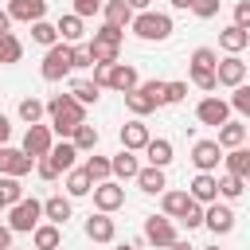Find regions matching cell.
Segmentation results:
<instances>
[{
    "mask_svg": "<svg viewBox=\"0 0 250 250\" xmlns=\"http://www.w3.org/2000/svg\"><path fill=\"white\" fill-rule=\"evenodd\" d=\"M47 117H51V133H59L62 141H70V133L86 121V105L74 102L70 94H59L47 102Z\"/></svg>",
    "mask_w": 250,
    "mask_h": 250,
    "instance_id": "obj_1",
    "label": "cell"
},
{
    "mask_svg": "<svg viewBox=\"0 0 250 250\" xmlns=\"http://www.w3.org/2000/svg\"><path fill=\"white\" fill-rule=\"evenodd\" d=\"M129 27H133V35H137V39L160 43V39H168V35H172V16H168V12H152V8H148V12H137Z\"/></svg>",
    "mask_w": 250,
    "mask_h": 250,
    "instance_id": "obj_2",
    "label": "cell"
},
{
    "mask_svg": "<svg viewBox=\"0 0 250 250\" xmlns=\"http://www.w3.org/2000/svg\"><path fill=\"white\" fill-rule=\"evenodd\" d=\"M70 70H74V43H62V39H59L55 47H47L39 74H43L47 82H62Z\"/></svg>",
    "mask_w": 250,
    "mask_h": 250,
    "instance_id": "obj_3",
    "label": "cell"
},
{
    "mask_svg": "<svg viewBox=\"0 0 250 250\" xmlns=\"http://www.w3.org/2000/svg\"><path fill=\"white\" fill-rule=\"evenodd\" d=\"M39 223H43V203H39L35 195H31V199L23 195L20 203H12V207H8V227H12L16 234H31Z\"/></svg>",
    "mask_w": 250,
    "mask_h": 250,
    "instance_id": "obj_4",
    "label": "cell"
},
{
    "mask_svg": "<svg viewBox=\"0 0 250 250\" xmlns=\"http://www.w3.org/2000/svg\"><path fill=\"white\" fill-rule=\"evenodd\" d=\"M51 145H55V137H51V125H43V121H35V125H27V133H23V152L31 156V160H39V156H47L51 152Z\"/></svg>",
    "mask_w": 250,
    "mask_h": 250,
    "instance_id": "obj_5",
    "label": "cell"
},
{
    "mask_svg": "<svg viewBox=\"0 0 250 250\" xmlns=\"http://www.w3.org/2000/svg\"><path fill=\"white\" fill-rule=\"evenodd\" d=\"M35 168V160L23 152V148H12V145H0V176H16L23 180L27 172Z\"/></svg>",
    "mask_w": 250,
    "mask_h": 250,
    "instance_id": "obj_6",
    "label": "cell"
},
{
    "mask_svg": "<svg viewBox=\"0 0 250 250\" xmlns=\"http://www.w3.org/2000/svg\"><path fill=\"white\" fill-rule=\"evenodd\" d=\"M94 207L105 211V215H113L117 207H125V188H121L117 180H102V184H94Z\"/></svg>",
    "mask_w": 250,
    "mask_h": 250,
    "instance_id": "obj_7",
    "label": "cell"
},
{
    "mask_svg": "<svg viewBox=\"0 0 250 250\" xmlns=\"http://www.w3.org/2000/svg\"><path fill=\"white\" fill-rule=\"evenodd\" d=\"M203 227H207L211 234H230V230H234V211L215 199V203H207V211H203Z\"/></svg>",
    "mask_w": 250,
    "mask_h": 250,
    "instance_id": "obj_8",
    "label": "cell"
},
{
    "mask_svg": "<svg viewBox=\"0 0 250 250\" xmlns=\"http://www.w3.org/2000/svg\"><path fill=\"white\" fill-rule=\"evenodd\" d=\"M195 117H199L203 125H215V129H219L223 121H230V102H223V98L211 94V98H203V102L195 105Z\"/></svg>",
    "mask_w": 250,
    "mask_h": 250,
    "instance_id": "obj_9",
    "label": "cell"
},
{
    "mask_svg": "<svg viewBox=\"0 0 250 250\" xmlns=\"http://www.w3.org/2000/svg\"><path fill=\"white\" fill-rule=\"evenodd\" d=\"M219 160H223V145H219V141H195V145H191V164H195L199 172H215Z\"/></svg>",
    "mask_w": 250,
    "mask_h": 250,
    "instance_id": "obj_10",
    "label": "cell"
},
{
    "mask_svg": "<svg viewBox=\"0 0 250 250\" xmlns=\"http://www.w3.org/2000/svg\"><path fill=\"white\" fill-rule=\"evenodd\" d=\"M145 238H148L152 246H168V242H176L180 234H176V227H172L168 215H148V219H145Z\"/></svg>",
    "mask_w": 250,
    "mask_h": 250,
    "instance_id": "obj_11",
    "label": "cell"
},
{
    "mask_svg": "<svg viewBox=\"0 0 250 250\" xmlns=\"http://www.w3.org/2000/svg\"><path fill=\"white\" fill-rule=\"evenodd\" d=\"M215 78H219V86H238V82H246V62L238 59V55H227V59H219L215 62Z\"/></svg>",
    "mask_w": 250,
    "mask_h": 250,
    "instance_id": "obj_12",
    "label": "cell"
},
{
    "mask_svg": "<svg viewBox=\"0 0 250 250\" xmlns=\"http://www.w3.org/2000/svg\"><path fill=\"white\" fill-rule=\"evenodd\" d=\"M188 195H191L195 203H215V199H219V176L195 172V180L188 184Z\"/></svg>",
    "mask_w": 250,
    "mask_h": 250,
    "instance_id": "obj_13",
    "label": "cell"
},
{
    "mask_svg": "<svg viewBox=\"0 0 250 250\" xmlns=\"http://www.w3.org/2000/svg\"><path fill=\"white\" fill-rule=\"evenodd\" d=\"M4 12H8L12 20H20V23H35V20L47 16V0H8Z\"/></svg>",
    "mask_w": 250,
    "mask_h": 250,
    "instance_id": "obj_14",
    "label": "cell"
},
{
    "mask_svg": "<svg viewBox=\"0 0 250 250\" xmlns=\"http://www.w3.org/2000/svg\"><path fill=\"white\" fill-rule=\"evenodd\" d=\"M121 148H129V152H141L145 145H148V125L141 121V117H133V121H125L121 125Z\"/></svg>",
    "mask_w": 250,
    "mask_h": 250,
    "instance_id": "obj_15",
    "label": "cell"
},
{
    "mask_svg": "<svg viewBox=\"0 0 250 250\" xmlns=\"http://www.w3.org/2000/svg\"><path fill=\"white\" fill-rule=\"evenodd\" d=\"M86 238H90V242H113V238H117V227H113V219H109L105 211L90 215V219H86Z\"/></svg>",
    "mask_w": 250,
    "mask_h": 250,
    "instance_id": "obj_16",
    "label": "cell"
},
{
    "mask_svg": "<svg viewBox=\"0 0 250 250\" xmlns=\"http://www.w3.org/2000/svg\"><path fill=\"white\" fill-rule=\"evenodd\" d=\"M137 86H141V74H137V66H129V62H113L109 90H121V94H129V90H137Z\"/></svg>",
    "mask_w": 250,
    "mask_h": 250,
    "instance_id": "obj_17",
    "label": "cell"
},
{
    "mask_svg": "<svg viewBox=\"0 0 250 250\" xmlns=\"http://www.w3.org/2000/svg\"><path fill=\"white\" fill-rule=\"evenodd\" d=\"M133 180H137V188H141L145 195H160V191L168 188V180H164V168H156V164L141 168V172H137Z\"/></svg>",
    "mask_w": 250,
    "mask_h": 250,
    "instance_id": "obj_18",
    "label": "cell"
},
{
    "mask_svg": "<svg viewBox=\"0 0 250 250\" xmlns=\"http://www.w3.org/2000/svg\"><path fill=\"white\" fill-rule=\"evenodd\" d=\"M31 242H35V250H59L62 246V227L59 223H39L31 230Z\"/></svg>",
    "mask_w": 250,
    "mask_h": 250,
    "instance_id": "obj_19",
    "label": "cell"
},
{
    "mask_svg": "<svg viewBox=\"0 0 250 250\" xmlns=\"http://www.w3.org/2000/svg\"><path fill=\"white\" fill-rule=\"evenodd\" d=\"M219 47H223L227 55H238L242 47H250V31H242L238 23H230V27L219 31Z\"/></svg>",
    "mask_w": 250,
    "mask_h": 250,
    "instance_id": "obj_20",
    "label": "cell"
},
{
    "mask_svg": "<svg viewBox=\"0 0 250 250\" xmlns=\"http://www.w3.org/2000/svg\"><path fill=\"white\" fill-rule=\"evenodd\" d=\"M145 156H148V164H156V168H168V164H172V141H168V137H148V145H145Z\"/></svg>",
    "mask_w": 250,
    "mask_h": 250,
    "instance_id": "obj_21",
    "label": "cell"
},
{
    "mask_svg": "<svg viewBox=\"0 0 250 250\" xmlns=\"http://www.w3.org/2000/svg\"><path fill=\"white\" fill-rule=\"evenodd\" d=\"M102 16H105V23H113V27H129L137 12H133L125 0H105V4H102Z\"/></svg>",
    "mask_w": 250,
    "mask_h": 250,
    "instance_id": "obj_22",
    "label": "cell"
},
{
    "mask_svg": "<svg viewBox=\"0 0 250 250\" xmlns=\"http://www.w3.org/2000/svg\"><path fill=\"white\" fill-rule=\"evenodd\" d=\"M51 164L59 168V172H70L74 168V160H78V148H74V141H59V145H51Z\"/></svg>",
    "mask_w": 250,
    "mask_h": 250,
    "instance_id": "obj_23",
    "label": "cell"
},
{
    "mask_svg": "<svg viewBox=\"0 0 250 250\" xmlns=\"http://www.w3.org/2000/svg\"><path fill=\"white\" fill-rule=\"evenodd\" d=\"M160 207H164L168 219H180V215L191 207V195H188V191H168V188H164V191H160Z\"/></svg>",
    "mask_w": 250,
    "mask_h": 250,
    "instance_id": "obj_24",
    "label": "cell"
},
{
    "mask_svg": "<svg viewBox=\"0 0 250 250\" xmlns=\"http://www.w3.org/2000/svg\"><path fill=\"white\" fill-rule=\"evenodd\" d=\"M43 219L62 227V223L70 219V195H51V199H43Z\"/></svg>",
    "mask_w": 250,
    "mask_h": 250,
    "instance_id": "obj_25",
    "label": "cell"
},
{
    "mask_svg": "<svg viewBox=\"0 0 250 250\" xmlns=\"http://www.w3.org/2000/svg\"><path fill=\"white\" fill-rule=\"evenodd\" d=\"M90 191H94L90 172H86V168H70V172H66V195L78 199V195H90Z\"/></svg>",
    "mask_w": 250,
    "mask_h": 250,
    "instance_id": "obj_26",
    "label": "cell"
},
{
    "mask_svg": "<svg viewBox=\"0 0 250 250\" xmlns=\"http://www.w3.org/2000/svg\"><path fill=\"white\" fill-rule=\"evenodd\" d=\"M223 164H227V172H234V176H242V180H250V148H230V152H223Z\"/></svg>",
    "mask_w": 250,
    "mask_h": 250,
    "instance_id": "obj_27",
    "label": "cell"
},
{
    "mask_svg": "<svg viewBox=\"0 0 250 250\" xmlns=\"http://www.w3.org/2000/svg\"><path fill=\"white\" fill-rule=\"evenodd\" d=\"M125 109H129L133 117H145V113H152V109H160V105H156V102L137 86V90H129V94H125Z\"/></svg>",
    "mask_w": 250,
    "mask_h": 250,
    "instance_id": "obj_28",
    "label": "cell"
},
{
    "mask_svg": "<svg viewBox=\"0 0 250 250\" xmlns=\"http://www.w3.org/2000/svg\"><path fill=\"white\" fill-rule=\"evenodd\" d=\"M109 164H113V176H117V180H133V176L141 172V164H137V156H133L129 148H121L117 156H109Z\"/></svg>",
    "mask_w": 250,
    "mask_h": 250,
    "instance_id": "obj_29",
    "label": "cell"
},
{
    "mask_svg": "<svg viewBox=\"0 0 250 250\" xmlns=\"http://www.w3.org/2000/svg\"><path fill=\"white\" fill-rule=\"evenodd\" d=\"M55 27H59V39H62V43H78V39L86 35V31H82V16H74V12H70V16H59Z\"/></svg>",
    "mask_w": 250,
    "mask_h": 250,
    "instance_id": "obj_30",
    "label": "cell"
},
{
    "mask_svg": "<svg viewBox=\"0 0 250 250\" xmlns=\"http://www.w3.org/2000/svg\"><path fill=\"white\" fill-rule=\"evenodd\" d=\"M242 141H246V125L242 121H223L219 125V145L223 148H238Z\"/></svg>",
    "mask_w": 250,
    "mask_h": 250,
    "instance_id": "obj_31",
    "label": "cell"
},
{
    "mask_svg": "<svg viewBox=\"0 0 250 250\" xmlns=\"http://www.w3.org/2000/svg\"><path fill=\"white\" fill-rule=\"evenodd\" d=\"M23 59V43L12 35V31H4L0 35V66H12V62H20Z\"/></svg>",
    "mask_w": 250,
    "mask_h": 250,
    "instance_id": "obj_32",
    "label": "cell"
},
{
    "mask_svg": "<svg viewBox=\"0 0 250 250\" xmlns=\"http://www.w3.org/2000/svg\"><path fill=\"white\" fill-rule=\"evenodd\" d=\"M98 90H102V86H94L90 78H74V82H70V98L82 102V105H94V102H98Z\"/></svg>",
    "mask_w": 250,
    "mask_h": 250,
    "instance_id": "obj_33",
    "label": "cell"
},
{
    "mask_svg": "<svg viewBox=\"0 0 250 250\" xmlns=\"http://www.w3.org/2000/svg\"><path fill=\"white\" fill-rule=\"evenodd\" d=\"M70 141H74V148H78V152H94V148H98V129L82 121V125L70 133Z\"/></svg>",
    "mask_w": 250,
    "mask_h": 250,
    "instance_id": "obj_34",
    "label": "cell"
},
{
    "mask_svg": "<svg viewBox=\"0 0 250 250\" xmlns=\"http://www.w3.org/2000/svg\"><path fill=\"white\" fill-rule=\"evenodd\" d=\"M242 191H246V180L242 176H234V172H223L219 176V195L223 199H238Z\"/></svg>",
    "mask_w": 250,
    "mask_h": 250,
    "instance_id": "obj_35",
    "label": "cell"
},
{
    "mask_svg": "<svg viewBox=\"0 0 250 250\" xmlns=\"http://www.w3.org/2000/svg\"><path fill=\"white\" fill-rule=\"evenodd\" d=\"M31 39L43 43V47H55V43H59V27L47 23V20H35V23H31Z\"/></svg>",
    "mask_w": 250,
    "mask_h": 250,
    "instance_id": "obj_36",
    "label": "cell"
},
{
    "mask_svg": "<svg viewBox=\"0 0 250 250\" xmlns=\"http://www.w3.org/2000/svg\"><path fill=\"white\" fill-rule=\"evenodd\" d=\"M82 168L90 172V180H94V184H102V180H109V176H113V164H109V156H90Z\"/></svg>",
    "mask_w": 250,
    "mask_h": 250,
    "instance_id": "obj_37",
    "label": "cell"
},
{
    "mask_svg": "<svg viewBox=\"0 0 250 250\" xmlns=\"http://www.w3.org/2000/svg\"><path fill=\"white\" fill-rule=\"evenodd\" d=\"M43 113H47V105H43L39 98H23V102H20V121L35 125V121H43Z\"/></svg>",
    "mask_w": 250,
    "mask_h": 250,
    "instance_id": "obj_38",
    "label": "cell"
},
{
    "mask_svg": "<svg viewBox=\"0 0 250 250\" xmlns=\"http://www.w3.org/2000/svg\"><path fill=\"white\" fill-rule=\"evenodd\" d=\"M86 47H90L94 62H117V55H121V47H113V43H98V39H90Z\"/></svg>",
    "mask_w": 250,
    "mask_h": 250,
    "instance_id": "obj_39",
    "label": "cell"
},
{
    "mask_svg": "<svg viewBox=\"0 0 250 250\" xmlns=\"http://www.w3.org/2000/svg\"><path fill=\"white\" fill-rule=\"evenodd\" d=\"M0 195H4V203L12 207V203L23 199V184H20L16 176H0Z\"/></svg>",
    "mask_w": 250,
    "mask_h": 250,
    "instance_id": "obj_40",
    "label": "cell"
},
{
    "mask_svg": "<svg viewBox=\"0 0 250 250\" xmlns=\"http://www.w3.org/2000/svg\"><path fill=\"white\" fill-rule=\"evenodd\" d=\"M215 62H219V55L211 47H195L191 51V70H215Z\"/></svg>",
    "mask_w": 250,
    "mask_h": 250,
    "instance_id": "obj_41",
    "label": "cell"
},
{
    "mask_svg": "<svg viewBox=\"0 0 250 250\" xmlns=\"http://www.w3.org/2000/svg\"><path fill=\"white\" fill-rule=\"evenodd\" d=\"M94 39H98V43H113V47H121V43H125V27H113V23H102V27L94 31Z\"/></svg>",
    "mask_w": 250,
    "mask_h": 250,
    "instance_id": "obj_42",
    "label": "cell"
},
{
    "mask_svg": "<svg viewBox=\"0 0 250 250\" xmlns=\"http://www.w3.org/2000/svg\"><path fill=\"white\" fill-rule=\"evenodd\" d=\"M230 109H238L242 117H250V86H246V82L234 86V94H230Z\"/></svg>",
    "mask_w": 250,
    "mask_h": 250,
    "instance_id": "obj_43",
    "label": "cell"
},
{
    "mask_svg": "<svg viewBox=\"0 0 250 250\" xmlns=\"http://www.w3.org/2000/svg\"><path fill=\"white\" fill-rule=\"evenodd\" d=\"M188 98V82H164V105H180Z\"/></svg>",
    "mask_w": 250,
    "mask_h": 250,
    "instance_id": "obj_44",
    "label": "cell"
},
{
    "mask_svg": "<svg viewBox=\"0 0 250 250\" xmlns=\"http://www.w3.org/2000/svg\"><path fill=\"white\" fill-rule=\"evenodd\" d=\"M191 86H199V90H219V78H215V70H191Z\"/></svg>",
    "mask_w": 250,
    "mask_h": 250,
    "instance_id": "obj_45",
    "label": "cell"
},
{
    "mask_svg": "<svg viewBox=\"0 0 250 250\" xmlns=\"http://www.w3.org/2000/svg\"><path fill=\"white\" fill-rule=\"evenodd\" d=\"M180 223H184L188 230H195V227H203V203H195V199H191V207H188V211L180 215Z\"/></svg>",
    "mask_w": 250,
    "mask_h": 250,
    "instance_id": "obj_46",
    "label": "cell"
},
{
    "mask_svg": "<svg viewBox=\"0 0 250 250\" xmlns=\"http://www.w3.org/2000/svg\"><path fill=\"white\" fill-rule=\"evenodd\" d=\"M35 172H39V180H47V184L62 176V172H59V168L51 164V156H39V160H35Z\"/></svg>",
    "mask_w": 250,
    "mask_h": 250,
    "instance_id": "obj_47",
    "label": "cell"
},
{
    "mask_svg": "<svg viewBox=\"0 0 250 250\" xmlns=\"http://www.w3.org/2000/svg\"><path fill=\"white\" fill-rule=\"evenodd\" d=\"M191 12L199 20H211V16H219V0H191Z\"/></svg>",
    "mask_w": 250,
    "mask_h": 250,
    "instance_id": "obj_48",
    "label": "cell"
},
{
    "mask_svg": "<svg viewBox=\"0 0 250 250\" xmlns=\"http://www.w3.org/2000/svg\"><path fill=\"white\" fill-rule=\"evenodd\" d=\"M109 74H113V62H94V78H90V82L105 90V86H109Z\"/></svg>",
    "mask_w": 250,
    "mask_h": 250,
    "instance_id": "obj_49",
    "label": "cell"
},
{
    "mask_svg": "<svg viewBox=\"0 0 250 250\" xmlns=\"http://www.w3.org/2000/svg\"><path fill=\"white\" fill-rule=\"evenodd\" d=\"M141 90H145V94H148L156 105H164V82H160V78H148V82H141Z\"/></svg>",
    "mask_w": 250,
    "mask_h": 250,
    "instance_id": "obj_50",
    "label": "cell"
},
{
    "mask_svg": "<svg viewBox=\"0 0 250 250\" xmlns=\"http://www.w3.org/2000/svg\"><path fill=\"white\" fill-rule=\"evenodd\" d=\"M82 66H94V55L86 43H74V70H82Z\"/></svg>",
    "mask_w": 250,
    "mask_h": 250,
    "instance_id": "obj_51",
    "label": "cell"
},
{
    "mask_svg": "<svg viewBox=\"0 0 250 250\" xmlns=\"http://www.w3.org/2000/svg\"><path fill=\"white\" fill-rule=\"evenodd\" d=\"M234 23H238L242 31H250V0H238V4H234Z\"/></svg>",
    "mask_w": 250,
    "mask_h": 250,
    "instance_id": "obj_52",
    "label": "cell"
},
{
    "mask_svg": "<svg viewBox=\"0 0 250 250\" xmlns=\"http://www.w3.org/2000/svg\"><path fill=\"white\" fill-rule=\"evenodd\" d=\"M98 12H102V0H74V16L86 20V16H98Z\"/></svg>",
    "mask_w": 250,
    "mask_h": 250,
    "instance_id": "obj_53",
    "label": "cell"
},
{
    "mask_svg": "<svg viewBox=\"0 0 250 250\" xmlns=\"http://www.w3.org/2000/svg\"><path fill=\"white\" fill-rule=\"evenodd\" d=\"M8 141H12V121L0 113V145H8Z\"/></svg>",
    "mask_w": 250,
    "mask_h": 250,
    "instance_id": "obj_54",
    "label": "cell"
},
{
    "mask_svg": "<svg viewBox=\"0 0 250 250\" xmlns=\"http://www.w3.org/2000/svg\"><path fill=\"white\" fill-rule=\"evenodd\" d=\"M12 234H16V230H12V227H4V223H0V250H8V246H12Z\"/></svg>",
    "mask_w": 250,
    "mask_h": 250,
    "instance_id": "obj_55",
    "label": "cell"
},
{
    "mask_svg": "<svg viewBox=\"0 0 250 250\" xmlns=\"http://www.w3.org/2000/svg\"><path fill=\"white\" fill-rule=\"evenodd\" d=\"M164 250H195V246H191V242H188V238H176V242H168V246H164Z\"/></svg>",
    "mask_w": 250,
    "mask_h": 250,
    "instance_id": "obj_56",
    "label": "cell"
},
{
    "mask_svg": "<svg viewBox=\"0 0 250 250\" xmlns=\"http://www.w3.org/2000/svg\"><path fill=\"white\" fill-rule=\"evenodd\" d=\"M125 4H129L133 12H148V8H152V0H125Z\"/></svg>",
    "mask_w": 250,
    "mask_h": 250,
    "instance_id": "obj_57",
    "label": "cell"
},
{
    "mask_svg": "<svg viewBox=\"0 0 250 250\" xmlns=\"http://www.w3.org/2000/svg\"><path fill=\"white\" fill-rule=\"evenodd\" d=\"M172 8H191V0H172Z\"/></svg>",
    "mask_w": 250,
    "mask_h": 250,
    "instance_id": "obj_58",
    "label": "cell"
},
{
    "mask_svg": "<svg viewBox=\"0 0 250 250\" xmlns=\"http://www.w3.org/2000/svg\"><path fill=\"white\" fill-rule=\"evenodd\" d=\"M117 250H137V246H129V242H121V246H117Z\"/></svg>",
    "mask_w": 250,
    "mask_h": 250,
    "instance_id": "obj_59",
    "label": "cell"
},
{
    "mask_svg": "<svg viewBox=\"0 0 250 250\" xmlns=\"http://www.w3.org/2000/svg\"><path fill=\"white\" fill-rule=\"evenodd\" d=\"M0 211H8V203H4V195H0Z\"/></svg>",
    "mask_w": 250,
    "mask_h": 250,
    "instance_id": "obj_60",
    "label": "cell"
},
{
    "mask_svg": "<svg viewBox=\"0 0 250 250\" xmlns=\"http://www.w3.org/2000/svg\"><path fill=\"white\" fill-rule=\"evenodd\" d=\"M203 250H219V246H203Z\"/></svg>",
    "mask_w": 250,
    "mask_h": 250,
    "instance_id": "obj_61",
    "label": "cell"
},
{
    "mask_svg": "<svg viewBox=\"0 0 250 250\" xmlns=\"http://www.w3.org/2000/svg\"><path fill=\"white\" fill-rule=\"evenodd\" d=\"M8 250H16V246H8Z\"/></svg>",
    "mask_w": 250,
    "mask_h": 250,
    "instance_id": "obj_62",
    "label": "cell"
},
{
    "mask_svg": "<svg viewBox=\"0 0 250 250\" xmlns=\"http://www.w3.org/2000/svg\"><path fill=\"white\" fill-rule=\"evenodd\" d=\"M0 16H4V8H0Z\"/></svg>",
    "mask_w": 250,
    "mask_h": 250,
    "instance_id": "obj_63",
    "label": "cell"
}]
</instances>
